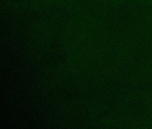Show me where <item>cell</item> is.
<instances>
[{
  "label": "cell",
  "mask_w": 152,
  "mask_h": 129,
  "mask_svg": "<svg viewBox=\"0 0 152 129\" xmlns=\"http://www.w3.org/2000/svg\"><path fill=\"white\" fill-rule=\"evenodd\" d=\"M143 81L152 83V64L150 67H148L145 68L144 75H143Z\"/></svg>",
  "instance_id": "3"
},
{
  "label": "cell",
  "mask_w": 152,
  "mask_h": 129,
  "mask_svg": "<svg viewBox=\"0 0 152 129\" xmlns=\"http://www.w3.org/2000/svg\"><path fill=\"white\" fill-rule=\"evenodd\" d=\"M132 1H139V0H132Z\"/></svg>",
  "instance_id": "6"
},
{
  "label": "cell",
  "mask_w": 152,
  "mask_h": 129,
  "mask_svg": "<svg viewBox=\"0 0 152 129\" xmlns=\"http://www.w3.org/2000/svg\"><path fill=\"white\" fill-rule=\"evenodd\" d=\"M96 29L94 20L86 15L72 18L67 24L63 35L64 48L72 52L89 42Z\"/></svg>",
  "instance_id": "1"
},
{
  "label": "cell",
  "mask_w": 152,
  "mask_h": 129,
  "mask_svg": "<svg viewBox=\"0 0 152 129\" xmlns=\"http://www.w3.org/2000/svg\"><path fill=\"white\" fill-rule=\"evenodd\" d=\"M108 1L111 3V4H113L114 6H118V5H120V4H122V3H124L125 0H108Z\"/></svg>",
  "instance_id": "5"
},
{
  "label": "cell",
  "mask_w": 152,
  "mask_h": 129,
  "mask_svg": "<svg viewBox=\"0 0 152 129\" xmlns=\"http://www.w3.org/2000/svg\"><path fill=\"white\" fill-rule=\"evenodd\" d=\"M118 108L126 115H152V92H138L130 93L120 100Z\"/></svg>",
  "instance_id": "2"
},
{
  "label": "cell",
  "mask_w": 152,
  "mask_h": 129,
  "mask_svg": "<svg viewBox=\"0 0 152 129\" xmlns=\"http://www.w3.org/2000/svg\"><path fill=\"white\" fill-rule=\"evenodd\" d=\"M139 2L145 7H152V0H139Z\"/></svg>",
  "instance_id": "4"
}]
</instances>
